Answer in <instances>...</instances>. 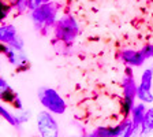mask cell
<instances>
[{
    "instance_id": "cell-1",
    "label": "cell",
    "mask_w": 153,
    "mask_h": 137,
    "mask_svg": "<svg viewBox=\"0 0 153 137\" xmlns=\"http://www.w3.org/2000/svg\"><path fill=\"white\" fill-rule=\"evenodd\" d=\"M38 97H40V103L45 107V110H48L52 114L60 115L67 109V104L63 100V97L52 88H41L38 91Z\"/></svg>"
},
{
    "instance_id": "cell-2",
    "label": "cell",
    "mask_w": 153,
    "mask_h": 137,
    "mask_svg": "<svg viewBox=\"0 0 153 137\" xmlns=\"http://www.w3.org/2000/svg\"><path fill=\"white\" fill-rule=\"evenodd\" d=\"M37 129L40 137H59V126L49 111H41L37 115Z\"/></svg>"
},
{
    "instance_id": "cell-3",
    "label": "cell",
    "mask_w": 153,
    "mask_h": 137,
    "mask_svg": "<svg viewBox=\"0 0 153 137\" xmlns=\"http://www.w3.org/2000/svg\"><path fill=\"white\" fill-rule=\"evenodd\" d=\"M152 84H153V70L146 69L143 70L141 76L140 85L137 88V99L141 103H153V93H152Z\"/></svg>"
},
{
    "instance_id": "cell-4",
    "label": "cell",
    "mask_w": 153,
    "mask_h": 137,
    "mask_svg": "<svg viewBox=\"0 0 153 137\" xmlns=\"http://www.w3.org/2000/svg\"><path fill=\"white\" fill-rule=\"evenodd\" d=\"M78 33V25L71 16H63L56 25V37L64 43H71Z\"/></svg>"
},
{
    "instance_id": "cell-5",
    "label": "cell",
    "mask_w": 153,
    "mask_h": 137,
    "mask_svg": "<svg viewBox=\"0 0 153 137\" xmlns=\"http://www.w3.org/2000/svg\"><path fill=\"white\" fill-rule=\"evenodd\" d=\"M55 8H53V4L51 3H47V4H42L40 8L34 10L32 14V18L37 26H45V25H52L55 21Z\"/></svg>"
},
{
    "instance_id": "cell-6",
    "label": "cell",
    "mask_w": 153,
    "mask_h": 137,
    "mask_svg": "<svg viewBox=\"0 0 153 137\" xmlns=\"http://www.w3.org/2000/svg\"><path fill=\"white\" fill-rule=\"evenodd\" d=\"M122 59H123L128 66H141L145 62V58L142 56L141 51L135 49H123L122 51Z\"/></svg>"
},
{
    "instance_id": "cell-7",
    "label": "cell",
    "mask_w": 153,
    "mask_h": 137,
    "mask_svg": "<svg viewBox=\"0 0 153 137\" xmlns=\"http://www.w3.org/2000/svg\"><path fill=\"white\" fill-rule=\"evenodd\" d=\"M148 109L145 107V103H140V104L134 106L133 111H131V121H133V126L135 129V132H138L141 129L143 119H145V114H146Z\"/></svg>"
},
{
    "instance_id": "cell-8",
    "label": "cell",
    "mask_w": 153,
    "mask_h": 137,
    "mask_svg": "<svg viewBox=\"0 0 153 137\" xmlns=\"http://www.w3.org/2000/svg\"><path fill=\"white\" fill-rule=\"evenodd\" d=\"M18 34H16V29L14 25H3L0 29V41L1 44L11 45L16 40Z\"/></svg>"
},
{
    "instance_id": "cell-9",
    "label": "cell",
    "mask_w": 153,
    "mask_h": 137,
    "mask_svg": "<svg viewBox=\"0 0 153 137\" xmlns=\"http://www.w3.org/2000/svg\"><path fill=\"white\" fill-rule=\"evenodd\" d=\"M153 132V107L148 109L146 114H145V119H143L142 125L140 129L141 137H148Z\"/></svg>"
},
{
    "instance_id": "cell-10",
    "label": "cell",
    "mask_w": 153,
    "mask_h": 137,
    "mask_svg": "<svg viewBox=\"0 0 153 137\" xmlns=\"http://www.w3.org/2000/svg\"><path fill=\"white\" fill-rule=\"evenodd\" d=\"M1 99H3V102L11 104L14 109H18V110L23 109V106H22V103H21V100H19L18 95H16L11 88L7 89V91H4V92H1Z\"/></svg>"
},
{
    "instance_id": "cell-11",
    "label": "cell",
    "mask_w": 153,
    "mask_h": 137,
    "mask_svg": "<svg viewBox=\"0 0 153 137\" xmlns=\"http://www.w3.org/2000/svg\"><path fill=\"white\" fill-rule=\"evenodd\" d=\"M0 114H1V117H3L10 125H13V126H19V124H21L18 115H14L13 112H10L6 107H0Z\"/></svg>"
},
{
    "instance_id": "cell-12",
    "label": "cell",
    "mask_w": 153,
    "mask_h": 137,
    "mask_svg": "<svg viewBox=\"0 0 153 137\" xmlns=\"http://www.w3.org/2000/svg\"><path fill=\"white\" fill-rule=\"evenodd\" d=\"M89 137H112L111 126H108V128H105V126L97 128L96 130H93L92 133H90Z\"/></svg>"
},
{
    "instance_id": "cell-13",
    "label": "cell",
    "mask_w": 153,
    "mask_h": 137,
    "mask_svg": "<svg viewBox=\"0 0 153 137\" xmlns=\"http://www.w3.org/2000/svg\"><path fill=\"white\" fill-rule=\"evenodd\" d=\"M47 3H48L47 0H27L29 10H32V11H34V10L40 8L42 4H47Z\"/></svg>"
},
{
    "instance_id": "cell-14",
    "label": "cell",
    "mask_w": 153,
    "mask_h": 137,
    "mask_svg": "<svg viewBox=\"0 0 153 137\" xmlns=\"http://www.w3.org/2000/svg\"><path fill=\"white\" fill-rule=\"evenodd\" d=\"M141 54L145 58V61L149 59V58H153V44H148V45H145V47H142Z\"/></svg>"
},
{
    "instance_id": "cell-15",
    "label": "cell",
    "mask_w": 153,
    "mask_h": 137,
    "mask_svg": "<svg viewBox=\"0 0 153 137\" xmlns=\"http://www.w3.org/2000/svg\"><path fill=\"white\" fill-rule=\"evenodd\" d=\"M10 10H11V4H7L6 1H1V6H0V13H1V19H4L8 15Z\"/></svg>"
},
{
    "instance_id": "cell-16",
    "label": "cell",
    "mask_w": 153,
    "mask_h": 137,
    "mask_svg": "<svg viewBox=\"0 0 153 137\" xmlns=\"http://www.w3.org/2000/svg\"><path fill=\"white\" fill-rule=\"evenodd\" d=\"M0 89H1V92L10 89V85L6 82V80H4V78H0Z\"/></svg>"
},
{
    "instance_id": "cell-17",
    "label": "cell",
    "mask_w": 153,
    "mask_h": 137,
    "mask_svg": "<svg viewBox=\"0 0 153 137\" xmlns=\"http://www.w3.org/2000/svg\"><path fill=\"white\" fill-rule=\"evenodd\" d=\"M14 1H15V0H14Z\"/></svg>"
}]
</instances>
